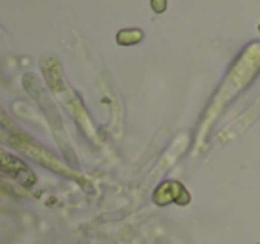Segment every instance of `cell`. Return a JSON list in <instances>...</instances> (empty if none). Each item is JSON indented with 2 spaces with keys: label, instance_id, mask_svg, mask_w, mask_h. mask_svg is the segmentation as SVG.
<instances>
[{
  "label": "cell",
  "instance_id": "2",
  "mask_svg": "<svg viewBox=\"0 0 260 244\" xmlns=\"http://www.w3.org/2000/svg\"><path fill=\"white\" fill-rule=\"evenodd\" d=\"M151 4H153L155 12H162L165 6H167V0H151Z\"/></svg>",
  "mask_w": 260,
  "mask_h": 244
},
{
  "label": "cell",
  "instance_id": "1",
  "mask_svg": "<svg viewBox=\"0 0 260 244\" xmlns=\"http://www.w3.org/2000/svg\"><path fill=\"white\" fill-rule=\"evenodd\" d=\"M0 170L10 174L12 178L19 179L23 185L35 183V176L27 170V166L21 160H17L16 156L8 155V153H0Z\"/></svg>",
  "mask_w": 260,
  "mask_h": 244
}]
</instances>
